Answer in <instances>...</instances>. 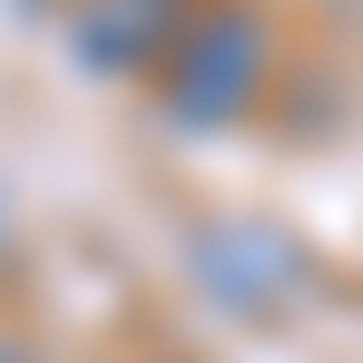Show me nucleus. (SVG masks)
Instances as JSON below:
<instances>
[{
	"instance_id": "1",
	"label": "nucleus",
	"mask_w": 363,
	"mask_h": 363,
	"mask_svg": "<svg viewBox=\"0 0 363 363\" xmlns=\"http://www.w3.org/2000/svg\"><path fill=\"white\" fill-rule=\"evenodd\" d=\"M275 79H285L275 10L265 0H196V20L147 69V108L167 128H186V138H226V128H245L275 99Z\"/></svg>"
},
{
	"instance_id": "2",
	"label": "nucleus",
	"mask_w": 363,
	"mask_h": 363,
	"mask_svg": "<svg viewBox=\"0 0 363 363\" xmlns=\"http://www.w3.org/2000/svg\"><path fill=\"white\" fill-rule=\"evenodd\" d=\"M196 285L226 304V314H285V304L314 285V265H304V245L285 226H236V216H216V226H196Z\"/></svg>"
},
{
	"instance_id": "3",
	"label": "nucleus",
	"mask_w": 363,
	"mask_h": 363,
	"mask_svg": "<svg viewBox=\"0 0 363 363\" xmlns=\"http://www.w3.org/2000/svg\"><path fill=\"white\" fill-rule=\"evenodd\" d=\"M186 20H196V0H69L60 10V40L69 60L89 69V79H138L147 89V69L167 60V40H177Z\"/></svg>"
},
{
	"instance_id": "4",
	"label": "nucleus",
	"mask_w": 363,
	"mask_h": 363,
	"mask_svg": "<svg viewBox=\"0 0 363 363\" xmlns=\"http://www.w3.org/2000/svg\"><path fill=\"white\" fill-rule=\"evenodd\" d=\"M10 255H20V216H10V196H0V275H10Z\"/></svg>"
},
{
	"instance_id": "5",
	"label": "nucleus",
	"mask_w": 363,
	"mask_h": 363,
	"mask_svg": "<svg viewBox=\"0 0 363 363\" xmlns=\"http://www.w3.org/2000/svg\"><path fill=\"white\" fill-rule=\"evenodd\" d=\"M118 363H167V354H118Z\"/></svg>"
}]
</instances>
